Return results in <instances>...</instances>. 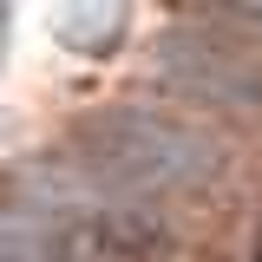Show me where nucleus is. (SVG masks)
<instances>
[{"instance_id": "nucleus-5", "label": "nucleus", "mask_w": 262, "mask_h": 262, "mask_svg": "<svg viewBox=\"0 0 262 262\" xmlns=\"http://www.w3.org/2000/svg\"><path fill=\"white\" fill-rule=\"evenodd\" d=\"M216 27H243V33H262V0H229V7H216L210 13Z\"/></svg>"}, {"instance_id": "nucleus-3", "label": "nucleus", "mask_w": 262, "mask_h": 262, "mask_svg": "<svg viewBox=\"0 0 262 262\" xmlns=\"http://www.w3.org/2000/svg\"><path fill=\"white\" fill-rule=\"evenodd\" d=\"M98 256L105 249L66 236V229H46V223H33L27 210L0 203V262H98Z\"/></svg>"}, {"instance_id": "nucleus-2", "label": "nucleus", "mask_w": 262, "mask_h": 262, "mask_svg": "<svg viewBox=\"0 0 262 262\" xmlns=\"http://www.w3.org/2000/svg\"><path fill=\"white\" fill-rule=\"evenodd\" d=\"M151 72L158 85L196 98V105H223V112H262V66L229 46L216 27L184 20V27H164L151 46Z\"/></svg>"}, {"instance_id": "nucleus-4", "label": "nucleus", "mask_w": 262, "mask_h": 262, "mask_svg": "<svg viewBox=\"0 0 262 262\" xmlns=\"http://www.w3.org/2000/svg\"><path fill=\"white\" fill-rule=\"evenodd\" d=\"M118 7H72V13H59V33L72 39V46H105L112 33H118Z\"/></svg>"}, {"instance_id": "nucleus-1", "label": "nucleus", "mask_w": 262, "mask_h": 262, "mask_svg": "<svg viewBox=\"0 0 262 262\" xmlns=\"http://www.w3.org/2000/svg\"><path fill=\"white\" fill-rule=\"evenodd\" d=\"M79 151L92 170H105L112 184L138 196L196 190L223 170V144L210 131H196L190 118H170V112H151V105H112V112L85 118Z\"/></svg>"}]
</instances>
